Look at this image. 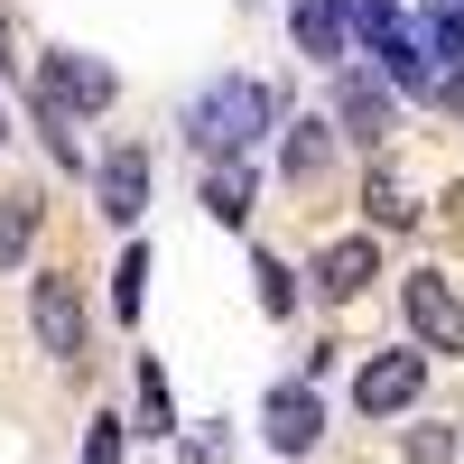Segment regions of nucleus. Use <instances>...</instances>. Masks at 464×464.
<instances>
[{
	"instance_id": "obj_20",
	"label": "nucleus",
	"mask_w": 464,
	"mask_h": 464,
	"mask_svg": "<svg viewBox=\"0 0 464 464\" xmlns=\"http://www.w3.org/2000/svg\"><path fill=\"white\" fill-rule=\"evenodd\" d=\"M428 102H437V111H464V56H446V74H437Z\"/></svg>"
},
{
	"instance_id": "obj_9",
	"label": "nucleus",
	"mask_w": 464,
	"mask_h": 464,
	"mask_svg": "<svg viewBox=\"0 0 464 464\" xmlns=\"http://www.w3.org/2000/svg\"><path fill=\"white\" fill-rule=\"evenodd\" d=\"M288 37H297V56L343 65V56H353V0H297V10H288Z\"/></svg>"
},
{
	"instance_id": "obj_11",
	"label": "nucleus",
	"mask_w": 464,
	"mask_h": 464,
	"mask_svg": "<svg viewBox=\"0 0 464 464\" xmlns=\"http://www.w3.org/2000/svg\"><path fill=\"white\" fill-rule=\"evenodd\" d=\"M325 159H334V121H306V111H297V121L279 130V177L288 186H316Z\"/></svg>"
},
{
	"instance_id": "obj_2",
	"label": "nucleus",
	"mask_w": 464,
	"mask_h": 464,
	"mask_svg": "<svg viewBox=\"0 0 464 464\" xmlns=\"http://www.w3.org/2000/svg\"><path fill=\"white\" fill-rule=\"evenodd\" d=\"M111 93H121V74H111L102 56L56 47L47 65H37V111H47V121H84V111H111Z\"/></svg>"
},
{
	"instance_id": "obj_13",
	"label": "nucleus",
	"mask_w": 464,
	"mask_h": 464,
	"mask_svg": "<svg viewBox=\"0 0 464 464\" xmlns=\"http://www.w3.org/2000/svg\"><path fill=\"white\" fill-rule=\"evenodd\" d=\"M362 205H372V232H409V223H418V196H409V186H400L391 168H372Z\"/></svg>"
},
{
	"instance_id": "obj_14",
	"label": "nucleus",
	"mask_w": 464,
	"mask_h": 464,
	"mask_svg": "<svg viewBox=\"0 0 464 464\" xmlns=\"http://www.w3.org/2000/svg\"><path fill=\"white\" fill-rule=\"evenodd\" d=\"M37 214H47L37 196H0V269H19V260H28V242H37Z\"/></svg>"
},
{
	"instance_id": "obj_5",
	"label": "nucleus",
	"mask_w": 464,
	"mask_h": 464,
	"mask_svg": "<svg viewBox=\"0 0 464 464\" xmlns=\"http://www.w3.org/2000/svg\"><path fill=\"white\" fill-rule=\"evenodd\" d=\"M418 391H428V353H418V343L372 353V362L353 372V409H362V418H400V409H418Z\"/></svg>"
},
{
	"instance_id": "obj_10",
	"label": "nucleus",
	"mask_w": 464,
	"mask_h": 464,
	"mask_svg": "<svg viewBox=\"0 0 464 464\" xmlns=\"http://www.w3.org/2000/svg\"><path fill=\"white\" fill-rule=\"evenodd\" d=\"M334 121H343V140L381 149V140H391V84H372V74H343V84H334Z\"/></svg>"
},
{
	"instance_id": "obj_6",
	"label": "nucleus",
	"mask_w": 464,
	"mask_h": 464,
	"mask_svg": "<svg viewBox=\"0 0 464 464\" xmlns=\"http://www.w3.org/2000/svg\"><path fill=\"white\" fill-rule=\"evenodd\" d=\"M149 186H159V159H149V149L130 140V149H111V159L93 168V205H102V223H140L149 214Z\"/></svg>"
},
{
	"instance_id": "obj_4",
	"label": "nucleus",
	"mask_w": 464,
	"mask_h": 464,
	"mask_svg": "<svg viewBox=\"0 0 464 464\" xmlns=\"http://www.w3.org/2000/svg\"><path fill=\"white\" fill-rule=\"evenodd\" d=\"M28 325H37V353L84 362V297H74L65 269H37V279H28Z\"/></svg>"
},
{
	"instance_id": "obj_19",
	"label": "nucleus",
	"mask_w": 464,
	"mask_h": 464,
	"mask_svg": "<svg viewBox=\"0 0 464 464\" xmlns=\"http://www.w3.org/2000/svg\"><path fill=\"white\" fill-rule=\"evenodd\" d=\"M409 464H455V428H418L409 437Z\"/></svg>"
},
{
	"instance_id": "obj_17",
	"label": "nucleus",
	"mask_w": 464,
	"mask_h": 464,
	"mask_svg": "<svg viewBox=\"0 0 464 464\" xmlns=\"http://www.w3.org/2000/svg\"><path fill=\"white\" fill-rule=\"evenodd\" d=\"M251 279H260V306H269V316H288V306H297V279H288V260H279V251H260V260H251Z\"/></svg>"
},
{
	"instance_id": "obj_3",
	"label": "nucleus",
	"mask_w": 464,
	"mask_h": 464,
	"mask_svg": "<svg viewBox=\"0 0 464 464\" xmlns=\"http://www.w3.org/2000/svg\"><path fill=\"white\" fill-rule=\"evenodd\" d=\"M400 306H409L418 353H464V288H455V279L418 269V279H400Z\"/></svg>"
},
{
	"instance_id": "obj_8",
	"label": "nucleus",
	"mask_w": 464,
	"mask_h": 464,
	"mask_svg": "<svg viewBox=\"0 0 464 464\" xmlns=\"http://www.w3.org/2000/svg\"><path fill=\"white\" fill-rule=\"evenodd\" d=\"M372 279H381V232H343V242L316 251V297L343 306V297H362Z\"/></svg>"
},
{
	"instance_id": "obj_12",
	"label": "nucleus",
	"mask_w": 464,
	"mask_h": 464,
	"mask_svg": "<svg viewBox=\"0 0 464 464\" xmlns=\"http://www.w3.org/2000/svg\"><path fill=\"white\" fill-rule=\"evenodd\" d=\"M196 205H205L223 232H242V223H251V168H242V159H214V168H205V196H196Z\"/></svg>"
},
{
	"instance_id": "obj_16",
	"label": "nucleus",
	"mask_w": 464,
	"mask_h": 464,
	"mask_svg": "<svg viewBox=\"0 0 464 464\" xmlns=\"http://www.w3.org/2000/svg\"><path fill=\"white\" fill-rule=\"evenodd\" d=\"M140 428H149V437L177 428V400H168V372H159V362H140Z\"/></svg>"
},
{
	"instance_id": "obj_7",
	"label": "nucleus",
	"mask_w": 464,
	"mask_h": 464,
	"mask_svg": "<svg viewBox=\"0 0 464 464\" xmlns=\"http://www.w3.org/2000/svg\"><path fill=\"white\" fill-rule=\"evenodd\" d=\"M260 437L279 446V455H306L325 437V400L306 391V381H279V391H269V409H260Z\"/></svg>"
},
{
	"instance_id": "obj_1",
	"label": "nucleus",
	"mask_w": 464,
	"mask_h": 464,
	"mask_svg": "<svg viewBox=\"0 0 464 464\" xmlns=\"http://www.w3.org/2000/svg\"><path fill=\"white\" fill-rule=\"evenodd\" d=\"M269 121H279V102H269V84H251V74H214V84L186 102V140H196L205 159H242Z\"/></svg>"
},
{
	"instance_id": "obj_15",
	"label": "nucleus",
	"mask_w": 464,
	"mask_h": 464,
	"mask_svg": "<svg viewBox=\"0 0 464 464\" xmlns=\"http://www.w3.org/2000/svg\"><path fill=\"white\" fill-rule=\"evenodd\" d=\"M140 297H149V242H130V251H121V269H111V316L140 325Z\"/></svg>"
},
{
	"instance_id": "obj_18",
	"label": "nucleus",
	"mask_w": 464,
	"mask_h": 464,
	"mask_svg": "<svg viewBox=\"0 0 464 464\" xmlns=\"http://www.w3.org/2000/svg\"><path fill=\"white\" fill-rule=\"evenodd\" d=\"M84 464H121V418H93L84 428Z\"/></svg>"
}]
</instances>
